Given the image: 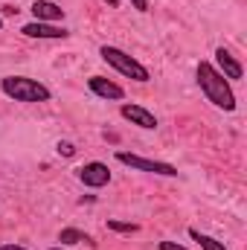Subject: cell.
Listing matches in <instances>:
<instances>
[{
    "instance_id": "2",
    "label": "cell",
    "mask_w": 247,
    "mask_h": 250,
    "mask_svg": "<svg viewBox=\"0 0 247 250\" xmlns=\"http://www.w3.org/2000/svg\"><path fill=\"white\" fill-rule=\"evenodd\" d=\"M0 87H3V93L12 96L15 102H47V99H50V90H47L41 82L26 79V76H9V79H3Z\"/></svg>"
},
{
    "instance_id": "7",
    "label": "cell",
    "mask_w": 247,
    "mask_h": 250,
    "mask_svg": "<svg viewBox=\"0 0 247 250\" xmlns=\"http://www.w3.org/2000/svg\"><path fill=\"white\" fill-rule=\"evenodd\" d=\"M32 15L41 23H53V21H62L64 18V9L59 3H50V0H35L32 3Z\"/></svg>"
},
{
    "instance_id": "9",
    "label": "cell",
    "mask_w": 247,
    "mask_h": 250,
    "mask_svg": "<svg viewBox=\"0 0 247 250\" xmlns=\"http://www.w3.org/2000/svg\"><path fill=\"white\" fill-rule=\"evenodd\" d=\"M87 84H90V90H93L96 96H102V99H123L125 96V90L120 84H114L111 79H102V76H93Z\"/></svg>"
},
{
    "instance_id": "5",
    "label": "cell",
    "mask_w": 247,
    "mask_h": 250,
    "mask_svg": "<svg viewBox=\"0 0 247 250\" xmlns=\"http://www.w3.org/2000/svg\"><path fill=\"white\" fill-rule=\"evenodd\" d=\"M79 181L84 184V187H105L108 181H111V172H108V166L105 163H87V166H82L79 169Z\"/></svg>"
},
{
    "instance_id": "11",
    "label": "cell",
    "mask_w": 247,
    "mask_h": 250,
    "mask_svg": "<svg viewBox=\"0 0 247 250\" xmlns=\"http://www.w3.org/2000/svg\"><path fill=\"white\" fill-rule=\"evenodd\" d=\"M189 236H192V239L201 245V250H227L221 242H218V239H212V236H204V233H198V230H192Z\"/></svg>"
},
{
    "instance_id": "12",
    "label": "cell",
    "mask_w": 247,
    "mask_h": 250,
    "mask_svg": "<svg viewBox=\"0 0 247 250\" xmlns=\"http://www.w3.org/2000/svg\"><path fill=\"white\" fill-rule=\"evenodd\" d=\"M59 242H62V245H79V242H90V239H87L82 230H73V227H67V230H62Z\"/></svg>"
},
{
    "instance_id": "1",
    "label": "cell",
    "mask_w": 247,
    "mask_h": 250,
    "mask_svg": "<svg viewBox=\"0 0 247 250\" xmlns=\"http://www.w3.org/2000/svg\"><path fill=\"white\" fill-rule=\"evenodd\" d=\"M198 84H201L204 96H206L215 108H221V111H233V108H236V96H233L227 79H224L209 62L198 64Z\"/></svg>"
},
{
    "instance_id": "15",
    "label": "cell",
    "mask_w": 247,
    "mask_h": 250,
    "mask_svg": "<svg viewBox=\"0 0 247 250\" xmlns=\"http://www.w3.org/2000/svg\"><path fill=\"white\" fill-rule=\"evenodd\" d=\"M160 250H186L184 245H175V242H160Z\"/></svg>"
},
{
    "instance_id": "6",
    "label": "cell",
    "mask_w": 247,
    "mask_h": 250,
    "mask_svg": "<svg viewBox=\"0 0 247 250\" xmlns=\"http://www.w3.org/2000/svg\"><path fill=\"white\" fill-rule=\"evenodd\" d=\"M26 38H67L70 32L64 29V26H53V23H41V21H35V23H26L23 29H21Z\"/></svg>"
},
{
    "instance_id": "18",
    "label": "cell",
    "mask_w": 247,
    "mask_h": 250,
    "mask_svg": "<svg viewBox=\"0 0 247 250\" xmlns=\"http://www.w3.org/2000/svg\"><path fill=\"white\" fill-rule=\"evenodd\" d=\"M108 3H111V6H117V0H108Z\"/></svg>"
},
{
    "instance_id": "3",
    "label": "cell",
    "mask_w": 247,
    "mask_h": 250,
    "mask_svg": "<svg viewBox=\"0 0 247 250\" xmlns=\"http://www.w3.org/2000/svg\"><path fill=\"white\" fill-rule=\"evenodd\" d=\"M99 56L111 64L114 70H120L123 76L134 79V82H148V79H151V76H148V70L137 62V59H131L128 53H123L120 47H102V50H99Z\"/></svg>"
},
{
    "instance_id": "4",
    "label": "cell",
    "mask_w": 247,
    "mask_h": 250,
    "mask_svg": "<svg viewBox=\"0 0 247 250\" xmlns=\"http://www.w3.org/2000/svg\"><path fill=\"white\" fill-rule=\"evenodd\" d=\"M117 160L131 166V169H140V172H154V175H163V178H175L178 169L172 163H160V160H145V157H137V154H128V151H117Z\"/></svg>"
},
{
    "instance_id": "19",
    "label": "cell",
    "mask_w": 247,
    "mask_h": 250,
    "mask_svg": "<svg viewBox=\"0 0 247 250\" xmlns=\"http://www.w3.org/2000/svg\"><path fill=\"white\" fill-rule=\"evenodd\" d=\"M53 250H64V248H53Z\"/></svg>"
},
{
    "instance_id": "14",
    "label": "cell",
    "mask_w": 247,
    "mask_h": 250,
    "mask_svg": "<svg viewBox=\"0 0 247 250\" xmlns=\"http://www.w3.org/2000/svg\"><path fill=\"white\" fill-rule=\"evenodd\" d=\"M73 151H76V148H73L70 143H59V154H64V157H70Z\"/></svg>"
},
{
    "instance_id": "16",
    "label": "cell",
    "mask_w": 247,
    "mask_h": 250,
    "mask_svg": "<svg viewBox=\"0 0 247 250\" xmlns=\"http://www.w3.org/2000/svg\"><path fill=\"white\" fill-rule=\"evenodd\" d=\"M131 3H134V9H140V12L148 9V0H131Z\"/></svg>"
},
{
    "instance_id": "10",
    "label": "cell",
    "mask_w": 247,
    "mask_h": 250,
    "mask_svg": "<svg viewBox=\"0 0 247 250\" xmlns=\"http://www.w3.org/2000/svg\"><path fill=\"white\" fill-rule=\"evenodd\" d=\"M215 64H218V73H221L224 79H242V73H245V70H242V64L236 62L224 47L215 53Z\"/></svg>"
},
{
    "instance_id": "20",
    "label": "cell",
    "mask_w": 247,
    "mask_h": 250,
    "mask_svg": "<svg viewBox=\"0 0 247 250\" xmlns=\"http://www.w3.org/2000/svg\"><path fill=\"white\" fill-rule=\"evenodd\" d=\"M0 26H3V21H0Z\"/></svg>"
},
{
    "instance_id": "17",
    "label": "cell",
    "mask_w": 247,
    "mask_h": 250,
    "mask_svg": "<svg viewBox=\"0 0 247 250\" xmlns=\"http://www.w3.org/2000/svg\"><path fill=\"white\" fill-rule=\"evenodd\" d=\"M0 250H26V248H21V245H3Z\"/></svg>"
},
{
    "instance_id": "13",
    "label": "cell",
    "mask_w": 247,
    "mask_h": 250,
    "mask_svg": "<svg viewBox=\"0 0 247 250\" xmlns=\"http://www.w3.org/2000/svg\"><path fill=\"white\" fill-rule=\"evenodd\" d=\"M108 227L111 230H117V233H137V224H125V221H108Z\"/></svg>"
},
{
    "instance_id": "8",
    "label": "cell",
    "mask_w": 247,
    "mask_h": 250,
    "mask_svg": "<svg viewBox=\"0 0 247 250\" xmlns=\"http://www.w3.org/2000/svg\"><path fill=\"white\" fill-rule=\"evenodd\" d=\"M123 117L140 128H157V117L151 111H145L143 105H123Z\"/></svg>"
}]
</instances>
